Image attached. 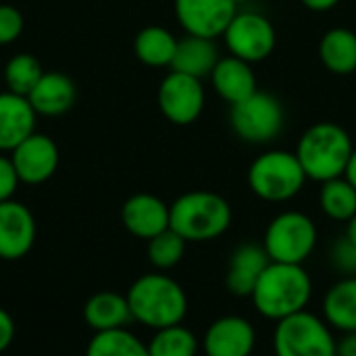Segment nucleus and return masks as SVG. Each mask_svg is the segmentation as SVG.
Returning a JSON list of instances; mask_svg holds the SVG:
<instances>
[{"mask_svg": "<svg viewBox=\"0 0 356 356\" xmlns=\"http://www.w3.org/2000/svg\"><path fill=\"white\" fill-rule=\"evenodd\" d=\"M311 296L313 282L302 265L271 261L259 277L250 298L263 317L282 321L290 315L307 311Z\"/></svg>", "mask_w": 356, "mask_h": 356, "instance_id": "nucleus-1", "label": "nucleus"}, {"mask_svg": "<svg viewBox=\"0 0 356 356\" xmlns=\"http://www.w3.org/2000/svg\"><path fill=\"white\" fill-rule=\"evenodd\" d=\"M125 296L134 321H140L154 332L179 325L188 315V296L184 288L163 273H146L138 277Z\"/></svg>", "mask_w": 356, "mask_h": 356, "instance_id": "nucleus-2", "label": "nucleus"}, {"mask_svg": "<svg viewBox=\"0 0 356 356\" xmlns=\"http://www.w3.org/2000/svg\"><path fill=\"white\" fill-rule=\"evenodd\" d=\"M355 152L350 134L338 123H315L298 140L296 159L302 165L307 179L330 181L344 177L348 161Z\"/></svg>", "mask_w": 356, "mask_h": 356, "instance_id": "nucleus-3", "label": "nucleus"}, {"mask_svg": "<svg viewBox=\"0 0 356 356\" xmlns=\"http://www.w3.org/2000/svg\"><path fill=\"white\" fill-rule=\"evenodd\" d=\"M169 227L186 242H209L223 236L232 225L229 202L209 190H194L181 194L171 207Z\"/></svg>", "mask_w": 356, "mask_h": 356, "instance_id": "nucleus-4", "label": "nucleus"}, {"mask_svg": "<svg viewBox=\"0 0 356 356\" xmlns=\"http://www.w3.org/2000/svg\"><path fill=\"white\" fill-rule=\"evenodd\" d=\"M307 173L294 152L267 150L248 169V188L265 202L292 200L305 186Z\"/></svg>", "mask_w": 356, "mask_h": 356, "instance_id": "nucleus-5", "label": "nucleus"}, {"mask_svg": "<svg viewBox=\"0 0 356 356\" xmlns=\"http://www.w3.org/2000/svg\"><path fill=\"white\" fill-rule=\"evenodd\" d=\"M263 246L275 263L302 265L317 246V225L300 211H286L267 225Z\"/></svg>", "mask_w": 356, "mask_h": 356, "instance_id": "nucleus-6", "label": "nucleus"}, {"mask_svg": "<svg viewBox=\"0 0 356 356\" xmlns=\"http://www.w3.org/2000/svg\"><path fill=\"white\" fill-rule=\"evenodd\" d=\"M273 348L275 356H338V342L327 323L307 311L277 321Z\"/></svg>", "mask_w": 356, "mask_h": 356, "instance_id": "nucleus-7", "label": "nucleus"}, {"mask_svg": "<svg viewBox=\"0 0 356 356\" xmlns=\"http://www.w3.org/2000/svg\"><path fill=\"white\" fill-rule=\"evenodd\" d=\"M229 123L240 140L269 144L284 127V108L273 94L257 90L252 96L232 106Z\"/></svg>", "mask_w": 356, "mask_h": 356, "instance_id": "nucleus-8", "label": "nucleus"}, {"mask_svg": "<svg viewBox=\"0 0 356 356\" xmlns=\"http://www.w3.org/2000/svg\"><path fill=\"white\" fill-rule=\"evenodd\" d=\"M225 46L232 56L246 63H261L273 54L277 33L273 23L257 10H238L223 33Z\"/></svg>", "mask_w": 356, "mask_h": 356, "instance_id": "nucleus-9", "label": "nucleus"}, {"mask_svg": "<svg viewBox=\"0 0 356 356\" xmlns=\"http://www.w3.org/2000/svg\"><path fill=\"white\" fill-rule=\"evenodd\" d=\"M159 108L163 117L175 125L194 123L204 111V86L202 79H196L186 73L169 71V75L159 86Z\"/></svg>", "mask_w": 356, "mask_h": 356, "instance_id": "nucleus-10", "label": "nucleus"}, {"mask_svg": "<svg viewBox=\"0 0 356 356\" xmlns=\"http://www.w3.org/2000/svg\"><path fill=\"white\" fill-rule=\"evenodd\" d=\"M240 0H175V17L186 33L217 40L238 15Z\"/></svg>", "mask_w": 356, "mask_h": 356, "instance_id": "nucleus-11", "label": "nucleus"}, {"mask_svg": "<svg viewBox=\"0 0 356 356\" xmlns=\"http://www.w3.org/2000/svg\"><path fill=\"white\" fill-rule=\"evenodd\" d=\"M58 146L44 134H31L13 152L10 161L21 184L40 186L48 181L58 167Z\"/></svg>", "mask_w": 356, "mask_h": 356, "instance_id": "nucleus-12", "label": "nucleus"}, {"mask_svg": "<svg viewBox=\"0 0 356 356\" xmlns=\"http://www.w3.org/2000/svg\"><path fill=\"white\" fill-rule=\"evenodd\" d=\"M35 242V219L31 211L17 202H0V259L19 261Z\"/></svg>", "mask_w": 356, "mask_h": 356, "instance_id": "nucleus-13", "label": "nucleus"}, {"mask_svg": "<svg viewBox=\"0 0 356 356\" xmlns=\"http://www.w3.org/2000/svg\"><path fill=\"white\" fill-rule=\"evenodd\" d=\"M254 344V325L238 315H225L213 321L202 340L207 356H252Z\"/></svg>", "mask_w": 356, "mask_h": 356, "instance_id": "nucleus-14", "label": "nucleus"}, {"mask_svg": "<svg viewBox=\"0 0 356 356\" xmlns=\"http://www.w3.org/2000/svg\"><path fill=\"white\" fill-rule=\"evenodd\" d=\"M121 221H123V227L131 236L148 242L150 238L169 229L171 213H169V207L159 196L142 192L125 200L121 209Z\"/></svg>", "mask_w": 356, "mask_h": 356, "instance_id": "nucleus-15", "label": "nucleus"}, {"mask_svg": "<svg viewBox=\"0 0 356 356\" xmlns=\"http://www.w3.org/2000/svg\"><path fill=\"white\" fill-rule=\"evenodd\" d=\"M271 259L263 244L246 242L238 246L229 257V267L225 275V286L229 294L238 298H250L259 277L263 275Z\"/></svg>", "mask_w": 356, "mask_h": 356, "instance_id": "nucleus-16", "label": "nucleus"}, {"mask_svg": "<svg viewBox=\"0 0 356 356\" xmlns=\"http://www.w3.org/2000/svg\"><path fill=\"white\" fill-rule=\"evenodd\" d=\"M35 111L25 96L0 94V150L13 152L25 138L35 131Z\"/></svg>", "mask_w": 356, "mask_h": 356, "instance_id": "nucleus-17", "label": "nucleus"}, {"mask_svg": "<svg viewBox=\"0 0 356 356\" xmlns=\"http://www.w3.org/2000/svg\"><path fill=\"white\" fill-rule=\"evenodd\" d=\"M211 83H213L215 92L229 106L246 100L248 96H252L259 90L257 73H254L252 65L238 56H232V54L225 58H219V63L215 65V69L211 73Z\"/></svg>", "mask_w": 356, "mask_h": 356, "instance_id": "nucleus-18", "label": "nucleus"}, {"mask_svg": "<svg viewBox=\"0 0 356 356\" xmlns=\"http://www.w3.org/2000/svg\"><path fill=\"white\" fill-rule=\"evenodd\" d=\"M77 88L73 79L58 71H48L29 92L27 100L33 106L35 115L42 117H60L75 104Z\"/></svg>", "mask_w": 356, "mask_h": 356, "instance_id": "nucleus-19", "label": "nucleus"}, {"mask_svg": "<svg viewBox=\"0 0 356 356\" xmlns=\"http://www.w3.org/2000/svg\"><path fill=\"white\" fill-rule=\"evenodd\" d=\"M219 58L221 56L217 52L215 40L188 33L186 38L177 40V50L169 69L202 79V77H211Z\"/></svg>", "mask_w": 356, "mask_h": 356, "instance_id": "nucleus-20", "label": "nucleus"}, {"mask_svg": "<svg viewBox=\"0 0 356 356\" xmlns=\"http://www.w3.org/2000/svg\"><path fill=\"white\" fill-rule=\"evenodd\" d=\"M83 319L94 332H111L123 330L129 321H134L127 296L117 292H96L88 298L83 307Z\"/></svg>", "mask_w": 356, "mask_h": 356, "instance_id": "nucleus-21", "label": "nucleus"}, {"mask_svg": "<svg viewBox=\"0 0 356 356\" xmlns=\"http://www.w3.org/2000/svg\"><path fill=\"white\" fill-rule=\"evenodd\" d=\"M319 58L323 67L336 75H350L356 71V33L348 27H334L325 31L319 42Z\"/></svg>", "mask_w": 356, "mask_h": 356, "instance_id": "nucleus-22", "label": "nucleus"}, {"mask_svg": "<svg viewBox=\"0 0 356 356\" xmlns=\"http://www.w3.org/2000/svg\"><path fill=\"white\" fill-rule=\"evenodd\" d=\"M323 313L332 327L344 334L356 332V277H342L327 290Z\"/></svg>", "mask_w": 356, "mask_h": 356, "instance_id": "nucleus-23", "label": "nucleus"}, {"mask_svg": "<svg viewBox=\"0 0 356 356\" xmlns=\"http://www.w3.org/2000/svg\"><path fill=\"white\" fill-rule=\"evenodd\" d=\"M175 50L177 38L161 25H148L140 29L134 40V52L138 60L148 67H171Z\"/></svg>", "mask_w": 356, "mask_h": 356, "instance_id": "nucleus-24", "label": "nucleus"}, {"mask_svg": "<svg viewBox=\"0 0 356 356\" xmlns=\"http://www.w3.org/2000/svg\"><path fill=\"white\" fill-rule=\"evenodd\" d=\"M319 204L334 221H350L356 215V188L346 177L330 179L321 186Z\"/></svg>", "mask_w": 356, "mask_h": 356, "instance_id": "nucleus-25", "label": "nucleus"}, {"mask_svg": "<svg viewBox=\"0 0 356 356\" xmlns=\"http://www.w3.org/2000/svg\"><path fill=\"white\" fill-rule=\"evenodd\" d=\"M86 356H150L148 346L140 342L131 332L111 330V332H96L88 344Z\"/></svg>", "mask_w": 356, "mask_h": 356, "instance_id": "nucleus-26", "label": "nucleus"}, {"mask_svg": "<svg viewBox=\"0 0 356 356\" xmlns=\"http://www.w3.org/2000/svg\"><path fill=\"white\" fill-rule=\"evenodd\" d=\"M42 75H44V69H42L40 60L27 52L10 56L4 67V83H6L8 92L25 96V98L35 88V83L42 79Z\"/></svg>", "mask_w": 356, "mask_h": 356, "instance_id": "nucleus-27", "label": "nucleus"}, {"mask_svg": "<svg viewBox=\"0 0 356 356\" xmlns=\"http://www.w3.org/2000/svg\"><path fill=\"white\" fill-rule=\"evenodd\" d=\"M196 353H198V340L181 323L156 330V334L148 342L150 356H196Z\"/></svg>", "mask_w": 356, "mask_h": 356, "instance_id": "nucleus-28", "label": "nucleus"}, {"mask_svg": "<svg viewBox=\"0 0 356 356\" xmlns=\"http://www.w3.org/2000/svg\"><path fill=\"white\" fill-rule=\"evenodd\" d=\"M186 246H188V242L177 232H173L169 227L148 240L146 254H148V261L152 263V267L167 271L181 263V259L186 254Z\"/></svg>", "mask_w": 356, "mask_h": 356, "instance_id": "nucleus-29", "label": "nucleus"}, {"mask_svg": "<svg viewBox=\"0 0 356 356\" xmlns=\"http://www.w3.org/2000/svg\"><path fill=\"white\" fill-rule=\"evenodd\" d=\"M330 261L336 271L344 273L346 277H356V246L346 236L334 242Z\"/></svg>", "mask_w": 356, "mask_h": 356, "instance_id": "nucleus-30", "label": "nucleus"}, {"mask_svg": "<svg viewBox=\"0 0 356 356\" xmlns=\"http://www.w3.org/2000/svg\"><path fill=\"white\" fill-rule=\"evenodd\" d=\"M23 15L10 4H0V46L13 44L23 33Z\"/></svg>", "mask_w": 356, "mask_h": 356, "instance_id": "nucleus-31", "label": "nucleus"}, {"mask_svg": "<svg viewBox=\"0 0 356 356\" xmlns=\"http://www.w3.org/2000/svg\"><path fill=\"white\" fill-rule=\"evenodd\" d=\"M19 175L15 171V165L10 161V156L0 154V202L4 200H13V194L17 192L19 186Z\"/></svg>", "mask_w": 356, "mask_h": 356, "instance_id": "nucleus-32", "label": "nucleus"}, {"mask_svg": "<svg viewBox=\"0 0 356 356\" xmlns=\"http://www.w3.org/2000/svg\"><path fill=\"white\" fill-rule=\"evenodd\" d=\"M15 340V321L13 317L0 307V353H4Z\"/></svg>", "mask_w": 356, "mask_h": 356, "instance_id": "nucleus-33", "label": "nucleus"}, {"mask_svg": "<svg viewBox=\"0 0 356 356\" xmlns=\"http://www.w3.org/2000/svg\"><path fill=\"white\" fill-rule=\"evenodd\" d=\"M338 356H356V332L344 334L338 342Z\"/></svg>", "mask_w": 356, "mask_h": 356, "instance_id": "nucleus-34", "label": "nucleus"}, {"mask_svg": "<svg viewBox=\"0 0 356 356\" xmlns=\"http://www.w3.org/2000/svg\"><path fill=\"white\" fill-rule=\"evenodd\" d=\"M307 8L311 10H317V13H323V10H330L334 8L340 0H300Z\"/></svg>", "mask_w": 356, "mask_h": 356, "instance_id": "nucleus-35", "label": "nucleus"}, {"mask_svg": "<svg viewBox=\"0 0 356 356\" xmlns=\"http://www.w3.org/2000/svg\"><path fill=\"white\" fill-rule=\"evenodd\" d=\"M344 177L353 184L356 188V148L355 152H353V156H350V161H348V167H346V173H344Z\"/></svg>", "mask_w": 356, "mask_h": 356, "instance_id": "nucleus-36", "label": "nucleus"}, {"mask_svg": "<svg viewBox=\"0 0 356 356\" xmlns=\"http://www.w3.org/2000/svg\"><path fill=\"white\" fill-rule=\"evenodd\" d=\"M346 238H348V240H350V242H353V244L356 246V215L353 217V219H350V221H348V227H346Z\"/></svg>", "mask_w": 356, "mask_h": 356, "instance_id": "nucleus-37", "label": "nucleus"}]
</instances>
